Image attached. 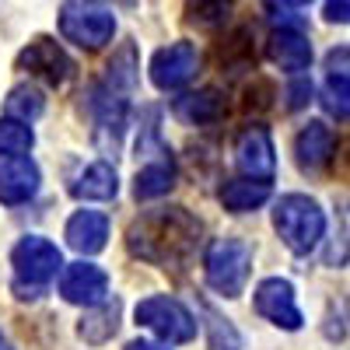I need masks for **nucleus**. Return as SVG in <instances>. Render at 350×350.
Returning a JSON list of instances; mask_svg holds the SVG:
<instances>
[{
    "mask_svg": "<svg viewBox=\"0 0 350 350\" xmlns=\"http://www.w3.org/2000/svg\"><path fill=\"white\" fill-rule=\"evenodd\" d=\"M200 217L189 214L186 207H158L140 214L126 228V249L130 256L151 262V267H183L196 252L200 242Z\"/></svg>",
    "mask_w": 350,
    "mask_h": 350,
    "instance_id": "1",
    "label": "nucleus"
},
{
    "mask_svg": "<svg viewBox=\"0 0 350 350\" xmlns=\"http://www.w3.org/2000/svg\"><path fill=\"white\" fill-rule=\"evenodd\" d=\"M11 267H14L11 291L21 301H36V298H42L49 291L56 273L64 270V256H60V249H56L49 239L25 235L14 245V252H11Z\"/></svg>",
    "mask_w": 350,
    "mask_h": 350,
    "instance_id": "2",
    "label": "nucleus"
},
{
    "mask_svg": "<svg viewBox=\"0 0 350 350\" xmlns=\"http://www.w3.org/2000/svg\"><path fill=\"white\" fill-rule=\"evenodd\" d=\"M273 228L295 256H308L326 235V214L312 196L287 193L273 203Z\"/></svg>",
    "mask_w": 350,
    "mask_h": 350,
    "instance_id": "3",
    "label": "nucleus"
},
{
    "mask_svg": "<svg viewBox=\"0 0 350 350\" xmlns=\"http://www.w3.org/2000/svg\"><path fill=\"white\" fill-rule=\"evenodd\" d=\"M203 273H207V284L224 298H239L249 273H252V245H245L242 239H217L207 249V259H203Z\"/></svg>",
    "mask_w": 350,
    "mask_h": 350,
    "instance_id": "4",
    "label": "nucleus"
},
{
    "mask_svg": "<svg viewBox=\"0 0 350 350\" xmlns=\"http://www.w3.org/2000/svg\"><path fill=\"white\" fill-rule=\"evenodd\" d=\"M137 323L148 326L161 343H189L196 336V319L193 312L175 301V298H165V295H154V298H144L137 305Z\"/></svg>",
    "mask_w": 350,
    "mask_h": 350,
    "instance_id": "5",
    "label": "nucleus"
},
{
    "mask_svg": "<svg viewBox=\"0 0 350 350\" xmlns=\"http://www.w3.org/2000/svg\"><path fill=\"white\" fill-rule=\"evenodd\" d=\"M60 32L81 49H102L116 32V14L105 4H64Z\"/></svg>",
    "mask_w": 350,
    "mask_h": 350,
    "instance_id": "6",
    "label": "nucleus"
},
{
    "mask_svg": "<svg viewBox=\"0 0 350 350\" xmlns=\"http://www.w3.org/2000/svg\"><path fill=\"white\" fill-rule=\"evenodd\" d=\"M256 312L267 319V323L280 326V329H301V308H298V298H295V287L284 277H267L259 287H256Z\"/></svg>",
    "mask_w": 350,
    "mask_h": 350,
    "instance_id": "7",
    "label": "nucleus"
},
{
    "mask_svg": "<svg viewBox=\"0 0 350 350\" xmlns=\"http://www.w3.org/2000/svg\"><path fill=\"white\" fill-rule=\"evenodd\" d=\"M235 165L242 172V179H252V183H270L273 179L277 151H273V140H270L267 126H249V130L239 133V140H235Z\"/></svg>",
    "mask_w": 350,
    "mask_h": 350,
    "instance_id": "8",
    "label": "nucleus"
},
{
    "mask_svg": "<svg viewBox=\"0 0 350 350\" xmlns=\"http://www.w3.org/2000/svg\"><path fill=\"white\" fill-rule=\"evenodd\" d=\"M88 109H92V116H95L98 144L116 154L120 137H123V126H126V98L120 92H112L109 84H95L92 92H88Z\"/></svg>",
    "mask_w": 350,
    "mask_h": 350,
    "instance_id": "9",
    "label": "nucleus"
},
{
    "mask_svg": "<svg viewBox=\"0 0 350 350\" xmlns=\"http://www.w3.org/2000/svg\"><path fill=\"white\" fill-rule=\"evenodd\" d=\"M60 295L70 305H84V308H98L102 301H109V273L95 262H70L60 270Z\"/></svg>",
    "mask_w": 350,
    "mask_h": 350,
    "instance_id": "10",
    "label": "nucleus"
},
{
    "mask_svg": "<svg viewBox=\"0 0 350 350\" xmlns=\"http://www.w3.org/2000/svg\"><path fill=\"white\" fill-rule=\"evenodd\" d=\"M18 67L28 70V74H36V77H42L46 84H64L74 74V60L60 49V42H53L49 36H39V39L28 42L18 53Z\"/></svg>",
    "mask_w": 350,
    "mask_h": 350,
    "instance_id": "11",
    "label": "nucleus"
},
{
    "mask_svg": "<svg viewBox=\"0 0 350 350\" xmlns=\"http://www.w3.org/2000/svg\"><path fill=\"white\" fill-rule=\"evenodd\" d=\"M200 67V53L193 42H172L165 49H158L151 56V81L161 92H172V88H183Z\"/></svg>",
    "mask_w": 350,
    "mask_h": 350,
    "instance_id": "12",
    "label": "nucleus"
},
{
    "mask_svg": "<svg viewBox=\"0 0 350 350\" xmlns=\"http://www.w3.org/2000/svg\"><path fill=\"white\" fill-rule=\"evenodd\" d=\"M39 165L32 158H11L0 161V203L8 207H18V203H28L39 193Z\"/></svg>",
    "mask_w": 350,
    "mask_h": 350,
    "instance_id": "13",
    "label": "nucleus"
},
{
    "mask_svg": "<svg viewBox=\"0 0 350 350\" xmlns=\"http://www.w3.org/2000/svg\"><path fill=\"white\" fill-rule=\"evenodd\" d=\"M333 151H336V137L326 123L312 120L298 137H295V158L301 165V172H319L333 161Z\"/></svg>",
    "mask_w": 350,
    "mask_h": 350,
    "instance_id": "14",
    "label": "nucleus"
},
{
    "mask_svg": "<svg viewBox=\"0 0 350 350\" xmlns=\"http://www.w3.org/2000/svg\"><path fill=\"white\" fill-rule=\"evenodd\" d=\"M175 186V158L172 151H158L151 158H144V165L137 168V179H133V196L137 200H154L165 196Z\"/></svg>",
    "mask_w": 350,
    "mask_h": 350,
    "instance_id": "15",
    "label": "nucleus"
},
{
    "mask_svg": "<svg viewBox=\"0 0 350 350\" xmlns=\"http://www.w3.org/2000/svg\"><path fill=\"white\" fill-rule=\"evenodd\" d=\"M270 60L287 70V74H301L308 70L312 64V42L305 32H298V28H277V32L270 36Z\"/></svg>",
    "mask_w": 350,
    "mask_h": 350,
    "instance_id": "16",
    "label": "nucleus"
},
{
    "mask_svg": "<svg viewBox=\"0 0 350 350\" xmlns=\"http://www.w3.org/2000/svg\"><path fill=\"white\" fill-rule=\"evenodd\" d=\"M105 239H109V217L98 214V211H77L67 221V242L81 256L102 252L105 249Z\"/></svg>",
    "mask_w": 350,
    "mask_h": 350,
    "instance_id": "17",
    "label": "nucleus"
},
{
    "mask_svg": "<svg viewBox=\"0 0 350 350\" xmlns=\"http://www.w3.org/2000/svg\"><path fill=\"white\" fill-rule=\"evenodd\" d=\"M224 92H217V88H200V92L193 95H183V98H175L172 112L179 116L183 123L189 126H207V123H217L221 116H224Z\"/></svg>",
    "mask_w": 350,
    "mask_h": 350,
    "instance_id": "18",
    "label": "nucleus"
},
{
    "mask_svg": "<svg viewBox=\"0 0 350 350\" xmlns=\"http://www.w3.org/2000/svg\"><path fill=\"white\" fill-rule=\"evenodd\" d=\"M70 193L77 200H112L120 193V179H116V168L109 161H92L77 179L70 183Z\"/></svg>",
    "mask_w": 350,
    "mask_h": 350,
    "instance_id": "19",
    "label": "nucleus"
},
{
    "mask_svg": "<svg viewBox=\"0 0 350 350\" xmlns=\"http://www.w3.org/2000/svg\"><path fill=\"white\" fill-rule=\"evenodd\" d=\"M329 74H326V88H323V105L329 116L343 123L347 120V46L333 49L326 60Z\"/></svg>",
    "mask_w": 350,
    "mask_h": 350,
    "instance_id": "20",
    "label": "nucleus"
},
{
    "mask_svg": "<svg viewBox=\"0 0 350 350\" xmlns=\"http://www.w3.org/2000/svg\"><path fill=\"white\" fill-rule=\"evenodd\" d=\"M120 298H112V301H102L98 308H92L84 319H81V326H77V336L84 343H105L116 336V329H120Z\"/></svg>",
    "mask_w": 350,
    "mask_h": 350,
    "instance_id": "21",
    "label": "nucleus"
},
{
    "mask_svg": "<svg viewBox=\"0 0 350 350\" xmlns=\"http://www.w3.org/2000/svg\"><path fill=\"white\" fill-rule=\"evenodd\" d=\"M270 200V183H252V179H231L221 186V203L231 214L256 211Z\"/></svg>",
    "mask_w": 350,
    "mask_h": 350,
    "instance_id": "22",
    "label": "nucleus"
},
{
    "mask_svg": "<svg viewBox=\"0 0 350 350\" xmlns=\"http://www.w3.org/2000/svg\"><path fill=\"white\" fill-rule=\"evenodd\" d=\"M36 144V133L32 126H25L18 120H0V158L11 161V158H28V151H32Z\"/></svg>",
    "mask_w": 350,
    "mask_h": 350,
    "instance_id": "23",
    "label": "nucleus"
},
{
    "mask_svg": "<svg viewBox=\"0 0 350 350\" xmlns=\"http://www.w3.org/2000/svg\"><path fill=\"white\" fill-rule=\"evenodd\" d=\"M8 120H18V123H32V120H39L42 116V109H46V102H42V92L39 88H28V84H18V88H11V95H8Z\"/></svg>",
    "mask_w": 350,
    "mask_h": 350,
    "instance_id": "24",
    "label": "nucleus"
},
{
    "mask_svg": "<svg viewBox=\"0 0 350 350\" xmlns=\"http://www.w3.org/2000/svg\"><path fill=\"white\" fill-rule=\"evenodd\" d=\"M112 92H130V88L137 84V49L133 42H126L120 53L112 56V64H109V81H105Z\"/></svg>",
    "mask_w": 350,
    "mask_h": 350,
    "instance_id": "25",
    "label": "nucleus"
},
{
    "mask_svg": "<svg viewBox=\"0 0 350 350\" xmlns=\"http://www.w3.org/2000/svg\"><path fill=\"white\" fill-rule=\"evenodd\" d=\"M207 333H211V350H242V336L235 326L221 319L214 308H207Z\"/></svg>",
    "mask_w": 350,
    "mask_h": 350,
    "instance_id": "26",
    "label": "nucleus"
},
{
    "mask_svg": "<svg viewBox=\"0 0 350 350\" xmlns=\"http://www.w3.org/2000/svg\"><path fill=\"white\" fill-rule=\"evenodd\" d=\"M312 102V81L308 77H298L295 84L287 88V109H301Z\"/></svg>",
    "mask_w": 350,
    "mask_h": 350,
    "instance_id": "27",
    "label": "nucleus"
},
{
    "mask_svg": "<svg viewBox=\"0 0 350 350\" xmlns=\"http://www.w3.org/2000/svg\"><path fill=\"white\" fill-rule=\"evenodd\" d=\"M270 11V21H298L301 18V4H267Z\"/></svg>",
    "mask_w": 350,
    "mask_h": 350,
    "instance_id": "28",
    "label": "nucleus"
},
{
    "mask_svg": "<svg viewBox=\"0 0 350 350\" xmlns=\"http://www.w3.org/2000/svg\"><path fill=\"white\" fill-rule=\"evenodd\" d=\"M193 14L200 11V21H214L217 14H228V4H200V8H189Z\"/></svg>",
    "mask_w": 350,
    "mask_h": 350,
    "instance_id": "29",
    "label": "nucleus"
},
{
    "mask_svg": "<svg viewBox=\"0 0 350 350\" xmlns=\"http://www.w3.org/2000/svg\"><path fill=\"white\" fill-rule=\"evenodd\" d=\"M323 11H326L329 21H340V25H347V18H350V14H347V11H350V8H347V0H340V4H326Z\"/></svg>",
    "mask_w": 350,
    "mask_h": 350,
    "instance_id": "30",
    "label": "nucleus"
},
{
    "mask_svg": "<svg viewBox=\"0 0 350 350\" xmlns=\"http://www.w3.org/2000/svg\"><path fill=\"white\" fill-rule=\"evenodd\" d=\"M126 350H168L165 343H154V340H133Z\"/></svg>",
    "mask_w": 350,
    "mask_h": 350,
    "instance_id": "31",
    "label": "nucleus"
},
{
    "mask_svg": "<svg viewBox=\"0 0 350 350\" xmlns=\"http://www.w3.org/2000/svg\"><path fill=\"white\" fill-rule=\"evenodd\" d=\"M0 350H14V347H11V340H8L4 333H0Z\"/></svg>",
    "mask_w": 350,
    "mask_h": 350,
    "instance_id": "32",
    "label": "nucleus"
}]
</instances>
